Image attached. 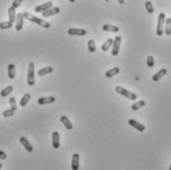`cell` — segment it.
<instances>
[{
  "label": "cell",
  "mask_w": 171,
  "mask_h": 170,
  "mask_svg": "<svg viewBox=\"0 0 171 170\" xmlns=\"http://www.w3.org/2000/svg\"><path fill=\"white\" fill-rule=\"evenodd\" d=\"M105 1H106V2H109V1H110V0H105Z\"/></svg>",
  "instance_id": "74e56055"
},
{
  "label": "cell",
  "mask_w": 171,
  "mask_h": 170,
  "mask_svg": "<svg viewBox=\"0 0 171 170\" xmlns=\"http://www.w3.org/2000/svg\"><path fill=\"white\" fill-rule=\"evenodd\" d=\"M144 105H146V102H144L143 100H141V101L137 102V103H135L133 106H132V110H133V111H138V109L144 107Z\"/></svg>",
  "instance_id": "d4e9b609"
},
{
  "label": "cell",
  "mask_w": 171,
  "mask_h": 170,
  "mask_svg": "<svg viewBox=\"0 0 171 170\" xmlns=\"http://www.w3.org/2000/svg\"><path fill=\"white\" fill-rule=\"evenodd\" d=\"M59 7H51L50 9H48V10L44 11L42 15H43L44 18H47V17H51V16H54L57 13H59Z\"/></svg>",
  "instance_id": "ba28073f"
},
{
  "label": "cell",
  "mask_w": 171,
  "mask_h": 170,
  "mask_svg": "<svg viewBox=\"0 0 171 170\" xmlns=\"http://www.w3.org/2000/svg\"><path fill=\"white\" fill-rule=\"evenodd\" d=\"M27 81H28V84L30 86H33L35 84V63L33 62H29Z\"/></svg>",
  "instance_id": "3957f363"
},
{
  "label": "cell",
  "mask_w": 171,
  "mask_h": 170,
  "mask_svg": "<svg viewBox=\"0 0 171 170\" xmlns=\"http://www.w3.org/2000/svg\"><path fill=\"white\" fill-rule=\"evenodd\" d=\"M23 2V0H14L12 3V7H14V8H18L19 6L21 5V3Z\"/></svg>",
  "instance_id": "d6a6232c"
},
{
  "label": "cell",
  "mask_w": 171,
  "mask_h": 170,
  "mask_svg": "<svg viewBox=\"0 0 171 170\" xmlns=\"http://www.w3.org/2000/svg\"><path fill=\"white\" fill-rule=\"evenodd\" d=\"M23 15H24L25 19H27V20L31 21V22H33V23L38 24L39 26H41L43 28H46V29H49L51 27V24L49 23V22L45 21V20H43V19L38 18V17H36V16H33L32 14L28 13V12H25V13H23Z\"/></svg>",
  "instance_id": "6da1fadb"
},
{
  "label": "cell",
  "mask_w": 171,
  "mask_h": 170,
  "mask_svg": "<svg viewBox=\"0 0 171 170\" xmlns=\"http://www.w3.org/2000/svg\"><path fill=\"white\" fill-rule=\"evenodd\" d=\"M115 90H116V92L118 93V94L124 96V97L130 99V100H133L134 101V100L137 99V95H135V93L127 90V89H125L124 87H122V86H117V87L115 88Z\"/></svg>",
  "instance_id": "7a4b0ae2"
},
{
  "label": "cell",
  "mask_w": 171,
  "mask_h": 170,
  "mask_svg": "<svg viewBox=\"0 0 171 170\" xmlns=\"http://www.w3.org/2000/svg\"><path fill=\"white\" fill-rule=\"evenodd\" d=\"M30 99H31V95L30 94H28V93H27V94H25L20 100V105L22 106V107H24V106H26L28 104V102L30 101Z\"/></svg>",
  "instance_id": "484cf974"
},
{
  "label": "cell",
  "mask_w": 171,
  "mask_h": 170,
  "mask_svg": "<svg viewBox=\"0 0 171 170\" xmlns=\"http://www.w3.org/2000/svg\"><path fill=\"white\" fill-rule=\"evenodd\" d=\"M53 7V2H46L44 3V4L42 5H39L37 6L36 8H35V12H37V13H43L44 11L48 10V9H50Z\"/></svg>",
  "instance_id": "52a82bcc"
},
{
  "label": "cell",
  "mask_w": 171,
  "mask_h": 170,
  "mask_svg": "<svg viewBox=\"0 0 171 170\" xmlns=\"http://www.w3.org/2000/svg\"><path fill=\"white\" fill-rule=\"evenodd\" d=\"M169 169L171 170V164H170V166H169Z\"/></svg>",
  "instance_id": "f35d334b"
},
{
  "label": "cell",
  "mask_w": 171,
  "mask_h": 170,
  "mask_svg": "<svg viewBox=\"0 0 171 170\" xmlns=\"http://www.w3.org/2000/svg\"><path fill=\"white\" fill-rule=\"evenodd\" d=\"M13 26V23L10 21H7V22H2L0 23V29L2 30H7V29H10Z\"/></svg>",
  "instance_id": "4316f807"
},
{
  "label": "cell",
  "mask_w": 171,
  "mask_h": 170,
  "mask_svg": "<svg viewBox=\"0 0 171 170\" xmlns=\"http://www.w3.org/2000/svg\"><path fill=\"white\" fill-rule=\"evenodd\" d=\"M12 91H13V86L9 85L0 92V96H1V97H7L9 94H11Z\"/></svg>",
  "instance_id": "7402d4cb"
},
{
  "label": "cell",
  "mask_w": 171,
  "mask_h": 170,
  "mask_svg": "<svg viewBox=\"0 0 171 170\" xmlns=\"http://www.w3.org/2000/svg\"><path fill=\"white\" fill-rule=\"evenodd\" d=\"M146 11L148 12L149 14H152L153 13V6L152 4H151V2L150 1H146Z\"/></svg>",
  "instance_id": "f1b7e54d"
},
{
  "label": "cell",
  "mask_w": 171,
  "mask_h": 170,
  "mask_svg": "<svg viewBox=\"0 0 171 170\" xmlns=\"http://www.w3.org/2000/svg\"><path fill=\"white\" fill-rule=\"evenodd\" d=\"M24 15L23 13H18L17 14V18H16V31H21L22 28H23V24H24Z\"/></svg>",
  "instance_id": "9c48e42d"
},
{
  "label": "cell",
  "mask_w": 171,
  "mask_h": 170,
  "mask_svg": "<svg viewBox=\"0 0 171 170\" xmlns=\"http://www.w3.org/2000/svg\"><path fill=\"white\" fill-rule=\"evenodd\" d=\"M8 77L10 79L15 78V65L13 63H10L8 65Z\"/></svg>",
  "instance_id": "603a6c76"
},
{
  "label": "cell",
  "mask_w": 171,
  "mask_h": 170,
  "mask_svg": "<svg viewBox=\"0 0 171 170\" xmlns=\"http://www.w3.org/2000/svg\"><path fill=\"white\" fill-rule=\"evenodd\" d=\"M113 43H114V40L109 38V39L106 40V42L101 46V50L103 52H107L108 50H110V48L113 46Z\"/></svg>",
  "instance_id": "2e32d148"
},
{
  "label": "cell",
  "mask_w": 171,
  "mask_h": 170,
  "mask_svg": "<svg viewBox=\"0 0 171 170\" xmlns=\"http://www.w3.org/2000/svg\"><path fill=\"white\" fill-rule=\"evenodd\" d=\"M7 158V155H6V153L4 151H2V150H0V159L1 160H5Z\"/></svg>",
  "instance_id": "836d02e7"
},
{
  "label": "cell",
  "mask_w": 171,
  "mask_h": 170,
  "mask_svg": "<svg viewBox=\"0 0 171 170\" xmlns=\"http://www.w3.org/2000/svg\"><path fill=\"white\" fill-rule=\"evenodd\" d=\"M146 65H147L148 67H152L154 65V59H153V56H147Z\"/></svg>",
  "instance_id": "4dcf8cb0"
},
{
  "label": "cell",
  "mask_w": 171,
  "mask_h": 170,
  "mask_svg": "<svg viewBox=\"0 0 171 170\" xmlns=\"http://www.w3.org/2000/svg\"><path fill=\"white\" fill-rule=\"evenodd\" d=\"M9 104H10L11 109L16 111V109H17V104H16V100H15L14 97H11L10 99H9Z\"/></svg>",
  "instance_id": "1f68e13d"
},
{
  "label": "cell",
  "mask_w": 171,
  "mask_h": 170,
  "mask_svg": "<svg viewBox=\"0 0 171 170\" xmlns=\"http://www.w3.org/2000/svg\"><path fill=\"white\" fill-rule=\"evenodd\" d=\"M166 74H167V69L162 68V69H160L159 71H157L155 74L152 76V80L153 81H158V80H160L163 76H165Z\"/></svg>",
  "instance_id": "9a60e30c"
},
{
  "label": "cell",
  "mask_w": 171,
  "mask_h": 170,
  "mask_svg": "<svg viewBox=\"0 0 171 170\" xmlns=\"http://www.w3.org/2000/svg\"><path fill=\"white\" fill-rule=\"evenodd\" d=\"M56 101V98L54 97H41L38 99V104L39 105H46V104H51V103H54Z\"/></svg>",
  "instance_id": "7c38bea8"
},
{
  "label": "cell",
  "mask_w": 171,
  "mask_h": 170,
  "mask_svg": "<svg viewBox=\"0 0 171 170\" xmlns=\"http://www.w3.org/2000/svg\"><path fill=\"white\" fill-rule=\"evenodd\" d=\"M53 70H54L53 66H46V67H44V68L39 70L38 75L39 76H44L46 74H49V73H51V72H53Z\"/></svg>",
  "instance_id": "ffe728a7"
},
{
  "label": "cell",
  "mask_w": 171,
  "mask_h": 170,
  "mask_svg": "<svg viewBox=\"0 0 171 170\" xmlns=\"http://www.w3.org/2000/svg\"><path fill=\"white\" fill-rule=\"evenodd\" d=\"M51 140H53V147L57 149L59 147V134L57 131H54L51 134Z\"/></svg>",
  "instance_id": "4fadbf2b"
},
{
  "label": "cell",
  "mask_w": 171,
  "mask_h": 170,
  "mask_svg": "<svg viewBox=\"0 0 171 170\" xmlns=\"http://www.w3.org/2000/svg\"><path fill=\"white\" fill-rule=\"evenodd\" d=\"M129 125L133 127L134 129H137L138 131H143L144 130H146V127H144L143 125H141V123H138V122L133 120V119L129 120Z\"/></svg>",
  "instance_id": "30bf717a"
},
{
  "label": "cell",
  "mask_w": 171,
  "mask_h": 170,
  "mask_svg": "<svg viewBox=\"0 0 171 170\" xmlns=\"http://www.w3.org/2000/svg\"><path fill=\"white\" fill-rule=\"evenodd\" d=\"M120 72V68H119V67H113L112 69H110V70H108L107 72L105 73V75H106V77H113V76H115V75H117L118 73Z\"/></svg>",
  "instance_id": "44dd1931"
},
{
  "label": "cell",
  "mask_w": 171,
  "mask_h": 170,
  "mask_svg": "<svg viewBox=\"0 0 171 170\" xmlns=\"http://www.w3.org/2000/svg\"><path fill=\"white\" fill-rule=\"evenodd\" d=\"M67 33L70 36H85L87 34L86 30L84 29H76V28H71V29H68Z\"/></svg>",
  "instance_id": "8992f818"
},
{
  "label": "cell",
  "mask_w": 171,
  "mask_h": 170,
  "mask_svg": "<svg viewBox=\"0 0 171 170\" xmlns=\"http://www.w3.org/2000/svg\"><path fill=\"white\" fill-rule=\"evenodd\" d=\"M121 42L122 38L120 36H117L115 38L114 43H113V49H112V56H118L119 52H120V47H121Z\"/></svg>",
  "instance_id": "5b68a950"
},
{
  "label": "cell",
  "mask_w": 171,
  "mask_h": 170,
  "mask_svg": "<svg viewBox=\"0 0 171 170\" xmlns=\"http://www.w3.org/2000/svg\"><path fill=\"white\" fill-rule=\"evenodd\" d=\"M69 2H71V3H74V2H75V0H69Z\"/></svg>",
  "instance_id": "d590c367"
},
{
  "label": "cell",
  "mask_w": 171,
  "mask_h": 170,
  "mask_svg": "<svg viewBox=\"0 0 171 170\" xmlns=\"http://www.w3.org/2000/svg\"><path fill=\"white\" fill-rule=\"evenodd\" d=\"M88 50L90 53H94L96 50V46H95V43L93 40L88 41Z\"/></svg>",
  "instance_id": "83f0119b"
},
{
  "label": "cell",
  "mask_w": 171,
  "mask_h": 170,
  "mask_svg": "<svg viewBox=\"0 0 171 170\" xmlns=\"http://www.w3.org/2000/svg\"><path fill=\"white\" fill-rule=\"evenodd\" d=\"M71 169L72 170H78L79 169V154L78 153H74V154L72 155Z\"/></svg>",
  "instance_id": "5bb4252c"
},
{
  "label": "cell",
  "mask_w": 171,
  "mask_h": 170,
  "mask_svg": "<svg viewBox=\"0 0 171 170\" xmlns=\"http://www.w3.org/2000/svg\"><path fill=\"white\" fill-rule=\"evenodd\" d=\"M165 14L160 13L158 15V20H157V28H156V34L157 36H162L164 33V24H165Z\"/></svg>",
  "instance_id": "277c9868"
},
{
  "label": "cell",
  "mask_w": 171,
  "mask_h": 170,
  "mask_svg": "<svg viewBox=\"0 0 171 170\" xmlns=\"http://www.w3.org/2000/svg\"><path fill=\"white\" fill-rule=\"evenodd\" d=\"M16 8L14 7H11L8 9V16H9V21L12 22V23H14L16 18H17V14H16Z\"/></svg>",
  "instance_id": "ac0fdd59"
},
{
  "label": "cell",
  "mask_w": 171,
  "mask_h": 170,
  "mask_svg": "<svg viewBox=\"0 0 171 170\" xmlns=\"http://www.w3.org/2000/svg\"><path fill=\"white\" fill-rule=\"evenodd\" d=\"M20 143L23 144V146L25 147V149L27 150L28 152H33V146H32V144L29 143V140L26 139L25 137H20Z\"/></svg>",
  "instance_id": "8fae6325"
},
{
  "label": "cell",
  "mask_w": 171,
  "mask_h": 170,
  "mask_svg": "<svg viewBox=\"0 0 171 170\" xmlns=\"http://www.w3.org/2000/svg\"><path fill=\"white\" fill-rule=\"evenodd\" d=\"M14 112L15 110H13V109H8V110H5L3 112V116L5 118H8V117H12L13 115H14Z\"/></svg>",
  "instance_id": "f546056e"
},
{
  "label": "cell",
  "mask_w": 171,
  "mask_h": 170,
  "mask_svg": "<svg viewBox=\"0 0 171 170\" xmlns=\"http://www.w3.org/2000/svg\"><path fill=\"white\" fill-rule=\"evenodd\" d=\"M117 1H118V3H119V4H124V3H125V0H117Z\"/></svg>",
  "instance_id": "e575fe53"
},
{
  "label": "cell",
  "mask_w": 171,
  "mask_h": 170,
  "mask_svg": "<svg viewBox=\"0 0 171 170\" xmlns=\"http://www.w3.org/2000/svg\"><path fill=\"white\" fill-rule=\"evenodd\" d=\"M1 168H2V164L0 163V169H1Z\"/></svg>",
  "instance_id": "8d00e7d4"
},
{
  "label": "cell",
  "mask_w": 171,
  "mask_h": 170,
  "mask_svg": "<svg viewBox=\"0 0 171 170\" xmlns=\"http://www.w3.org/2000/svg\"><path fill=\"white\" fill-rule=\"evenodd\" d=\"M102 29H103V31H105V32H114V33L119 32V30H120V28L118 26H113V25H109V24L103 25Z\"/></svg>",
  "instance_id": "e0dca14e"
},
{
  "label": "cell",
  "mask_w": 171,
  "mask_h": 170,
  "mask_svg": "<svg viewBox=\"0 0 171 170\" xmlns=\"http://www.w3.org/2000/svg\"><path fill=\"white\" fill-rule=\"evenodd\" d=\"M60 122L63 124V126L66 128L67 130H72L73 129V126L71 124V122L68 120V118L65 117V116H62L60 118Z\"/></svg>",
  "instance_id": "d6986e66"
},
{
  "label": "cell",
  "mask_w": 171,
  "mask_h": 170,
  "mask_svg": "<svg viewBox=\"0 0 171 170\" xmlns=\"http://www.w3.org/2000/svg\"><path fill=\"white\" fill-rule=\"evenodd\" d=\"M165 35L169 36L171 35V18H167L165 20V29H164Z\"/></svg>",
  "instance_id": "cb8c5ba5"
}]
</instances>
